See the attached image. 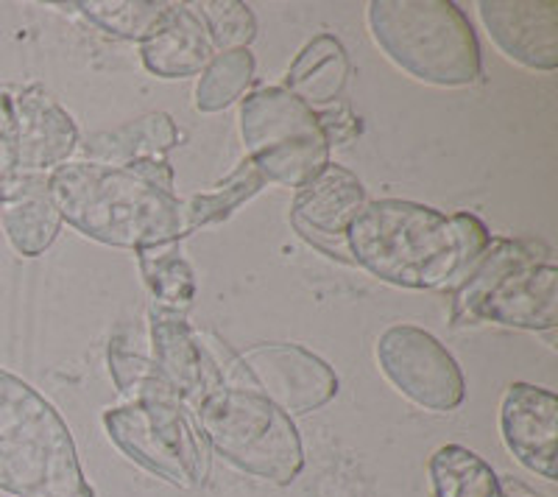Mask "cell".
<instances>
[{
  "mask_svg": "<svg viewBox=\"0 0 558 497\" xmlns=\"http://www.w3.org/2000/svg\"><path fill=\"white\" fill-rule=\"evenodd\" d=\"M0 218L17 255H45L62 230V216L48 193V177H23V187L9 205L0 207Z\"/></svg>",
  "mask_w": 558,
  "mask_h": 497,
  "instance_id": "19",
  "label": "cell"
},
{
  "mask_svg": "<svg viewBox=\"0 0 558 497\" xmlns=\"http://www.w3.org/2000/svg\"><path fill=\"white\" fill-rule=\"evenodd\" d=\"M254 78V53L248 48L221 51L209 59L196 84L193 107L198 112H221L246 93Z\"/></svg>",
  "mask_w": 558,
  "mask_h": 497,
  "instance_id": "23",
  "label": "cell"
},
{
  "mask_svg": "<svg viewBox=\"0 0 558 497\" xmlns=\"http://www.w3.org/2000/svg\"><path fill=\"white\" fill-rule=\"evenodd\" d=\"M109 375L121 395H126L132 402H179L173 389L159 375L151 357L140 355L137 350L114 336L109 341Z\"/></svg>",
  "mask_w": 558,
  "mask_h": 497,
  "instance_id": "25",
  "label": "cell"
},
{
  "mask_svg": "<svg viewBox=\"0 0 558 497\" xmlns=\"http://www.w3.org/2000/svg\"><path fill=\"white\" fill-rule=\"evenodd\" d=\"M73 7L104 34L132 43H143L168 12L162 0H82Z\"/></svg>",
  "mask_w": 558,
  "mask_h": 497,
  "instance_id": "24",
  "label": "cell"
},
{
  "mask_svg": "<svg viewBox=\"0 0 558 497\" xmlns=\"http://www.w3.org/2000/svg\"><path fill=\"white\" fill-rule=\"evenodd\" d=\"M0 492L14 497H96L76 441L53 402L0 366Z\"/></svg>",
  "mask_w": 558,
  "mask_h": 497,
  "instance_id": "3",
  "label": "cell"
},
{
  "mask_svg": "<svg viewBox=\"0 0 558 497\" xmlns=\"http://www.w3.org/2000/svg\"><path fill=\"white\" fill-rule=\"evenodd\" d=\"M134 255H137L143 282L159 302V307L179 313L191 305L196 296V275H193L191 263L182 257L179 241L134 248Z\"/></svg>",
  "mask_w": 558,
  "mask_h": 497,
  "instance_id": "21",
  "label": "cell"
},
{
  "mask_svg": "<svg viewBox=\"0 0 558 497\" xmlns=\"http://www.w3.org/2000/svg\"><path fill=\"white\" fill-rule=\"evenodd\" d=\"M433 497H502L497 472L463 445H445L427 461Z\"/></svg>",
  "mask_w": 558,
  "mask_h": 497,
  "instance_id": "20",
  "label": "cell"
},
{
  "mask_svg": "<svg viewBox=\"0 0 558 497\" xmlns=\"http://www.w3.org/2000/svg\"><path fill=\"white\" fill-rule=\"evenodd\" d=\"M375 355L386 380L418 409L447 414L466 400V380L458 361L422 327H386L377 338Z\"/></svg>",
  "mask_w": 558,
  "mask_h": 497,
  "instance_id": "9",
  "label": "cell"
},
{
  "mask_svg": "<svg viewBox=\"0 0 558 497\" xmlns=\"http://www.w3.org/2000/svg\"><path fill=\"white\" fill-rule=\"evenodd\" d=\"M366 205V187L343 166H327L311 182L296 187L291 223L305 241L322 248L327 257L352 263L347 248V230Z\"/></svg>",
  "mask_w": 558,
  "mask_h": 497,
  "instance_id": "11",
  "label": "cell"
},
{
  "mask_svg": "<svg viewBox=\"0 0 558 497\" xmlns=\"http://www.w3.org/2000/svg\"><path fill=\"white\" fill-rule=\"evenodd\" d=\"M495 322L545 332L558 325V268L542 243L492 238L452 293V325Z\"/></svg>",
  "mask_w": 558,
  "mask_h": 497,
  "instance_id": "4",
  "label": "cell"
},
{
  "mask_svg": "<svg viewBox=\"0 0 558 497\" xmlns=\"http://www.w3.org/2000/svg\"><path fill=\"white\" fill-rule=\"evenodd\" d=\"M368 28L380 51L418 82L470 87L481 78V43L452 0H372Z\"/></svg>",
  "mask_w": 558,
  "mask_h": 497,
  "instance_id": "5",
  "label": "cell"
},
{
  "mask_svg": "<svg viewBox=\"0 0 558 497\" xmlns=\"http://www.w3.org/2000/svg\"><path fill=\"white\" fill-rule=\"evenodd\" d=\"M502 497H506V495H502Z\"/></svg>",
  "mask_w": 558,
  "mask_h": 497,
  "instance_id": "30",
  "label": "cell"
},
{
  "mask_svg": "<svg viewBox=\"0 0 558 497\" xmlns=\"http://www.w3.org/2000/svg\"><path fill=\"white\" fill-rule=\"evenodd\" d=\"M112 445L129 461L182 489H196L207 478V459L179 402H129L104 411Z\"/></svg>",
  "mask_w": 558,
  "mask_h": 497,
  "instance_id": "8",
  "label": "cell"
},
{
  "mask_svg": "<svg viewBox=\"0 0 558 497\" xmlns=\"http://www.w3.org/2000/svg\"><path fill=\"white\" fill-rule=\"evenodd\" d=\"M126 168L146 179V182H151V185H157L159 191L173 193V168L168 160H137L129 162Z\"/></svg>",
  "mask_w": 558,
  "mask_h": 497,
  "instance_id": "29",
  "label": "cell"
},
{
  "mask_svg": "<svg viewBox=\"0 0 558 497\" xmlns=\"http://www.w3.org/2000/svg\"><path fill=\"white\" fill-rule=\"evenodd\" d=\"M48 193L62 221L104 246L143 248L184 238L177 193L159 191L126 166L64 162L48 173Z\"/></svg>",
  "mask_w": 558,
  "mask_h": 497,
  "instance_id": "1",
  "label": "cell"
},
{
  "mask_svg": "<svg viewBox=\"0 0 558 497\" xmlns=\"http://www.w3.org/2000/svg\"><path fill=\"white\" fill-rule=\"evenodd\" d=\"M508 453L539 478H558V397L531 383H511L500 402Z\"/></svg>",
  "mask_w": 558,
  "mask_h": 497,
  "instance_id": "12",
  "label": "cell"
},
{
  "mask_svg": "<svg viewBox=\"0 0 558 497\" xmlns=\"http://www.w3.org/2000/svg\"><path fill=\"white\" fill-rule=\"evenodd\" d=\"M213 51L207 28L191 3H168L166 17L140 43V59L159 78L196 76L216 57Z\"/></svg>",
  "mask_w": 558,
  "mask_h": 497,
  "instance_id": "16",
  "label": "cell"
},
{
  "mask_svg": "<svg viewBox=\"0 0 558 497\" xmlns=\"http://www.w3.org/2000/svg\"><path fill=\"white\" fill-rule=\"evenodd\" d=\"M254 391H260L277 409L311 414L338 395V375L316 352L302 344H254L241 352Z\"/></svg>",
  "mask_w": 558,
  "mask_h": 497,
  "instance_id": "10",
  "label": "cell"
},
{
  "mask_svg": "<svg viewBox=\"0 0 558 497\" xmlns=\"http://www.w3.org/2000/svg\"><path fill=\"white\" fill-rule=\"evenodd\" d=\"M352 263L397 288L430 291L461 282L463 248L452 218L405 198L366 202L347 230Z\"/></svg>",
  "mask_w": 558,
  "mask_h": 497,
  "instance_id": "2",
  "label": "cell"
},
{
  "mask_svg": "<svg viewBox=\"0 0 558 497\" xmlns=\"http://www.w3.org/2000/svg\"><path fill=\"white\" fill-rule=\"evenodd\" d=\"M202 17L204 28L209 34V43L218 51H235V48H248L257 37V20L252 9L241 0H204L193 7Z\"/></svg>",
  "mask_w": 558,
  "mask_h": 497,
  "instance_id": "26",
  "label": "cell"
},
{
  "mask_svg": "<svg viewBox=\"0 0 558 497\" xmlns=\"http://www.w3.org/2000/svg\"><path fill=\"white\" fill-rule=\"evenodd\" d=\"M151 361L157 372L179 397V402H198L209 391L221 389L216 366L209 361L198 332L184 322L182 313L154 307L151 311Z\"/></svg>",
  "mask_w": 558,
  "mask_h": 497,
  "instance_id": "15",
  "label": "cell"
},
{
  "mask_svg": "<svg viewBox=\"0 0 558 497\" xmlns=\"http://www.w3.org/2000/svg\"><path fill=\"white\" fill-rule=\"evenodd\" d=\"M450 218H452V227H456L458 238H461L463 277H466L470 275V268L483 257V252L488 248V243H492V232H488L486 223H483L477 216H472V213H456V216H450Z\"/></svg>",
  "mask_w": 558,
  "mask_h": 497,
  "instance_id": "28",
  "label": "cell"
},
{
  "mask_svg": "<svg viewBox=\"0 0 558 497\" xmlns=\"http://www.w3.org/2000/svg\"><path fill=\"white\" fill-rule=\"evenodd\" d=\"M204 439L238 470L288 486L305 470V445L282 409L252 389L209 391L196 405Z\"/></svg>",
  "mask_w": 558,
  "mask_h": 497,
  "instance_id": "6",
  "label": "cell"
},
{
  "mask_svg": "<svg viewBox=\"0 0 558 497\" xmlns=\"http://www.w3.org/2000/svg\"><path fill=\"white\" fill-rule=\"evenodd\" d=\"M182 134L168 112H148L109 132L93 134L84 143L89 162L101 166H129L137 160H166V154L179 146Z\"/></svg>",
  "mask_w": 558,
  "mask_h": 497,
  "instance_id": "17",
  "label": "cell"
},
{
  "mask_svg": "<svg viewBox=\"0 0 558 497\" xmlns=\"http://www.w3.org/2000/svg\"><path fill=\"white\" fill-rule=\"evenodd\" d=\"M483 26L508 59L527 71L553 73L558 68L556 0H481Z\"/></svg>",
  "mask_w": 558,
  "mask_h": 497,
  "instance_id": "13",
  "label": "cell"
},
{
  "mask_svg": "<svg viewBox=\"0 0 558 497\" xmlns=\"http://www.w3.org/2000/svg\"><path fill=\"white\" fill-rule=\"evenodd\" d=\"M241 137L266 182L302 187L330 166V141L318 116L286 87L254 89L241 104Z\"/></svg>",
  "mask_w": 558,
  "mask_h": 497,
  "instance_id": "7",
  "label": "cell"
},
{
  "mask_svg": "<svg viewBox=\"0 0 558 497\" xmlns=\"http://www.w3.org/2000/svg\"><path fill=\"white\" fill-rule=\"evenodd\" d=\"M12 104L17 118L20 177H48L78 148L76 121L43 87L20 89Z\"/></svg>",
  "mask_w": 558,
  "mask_h": 497,
  "instance_id": "14",
  "label": "cell"
},
{
  "mask_svg": "<svg viewBox=\"0 0 558 497\" xmlns=\"http://www.w3.org/2000/svg\"><path fill=\"white\" fill-rule=\"evenodd\" d=\"M349 53L343 43L332 34H318L296 53L288 68L286 89L307 107L332 104L343 96L349 82Z\"/></svg>",
  "mask_w": 558,
  "mask_h": 497,
  "instance_id": "18",
  "label": "cell"
},
{
  "mask_svg": "<svg viewBox=\"0 0 558 497\" xmlns=\"http://www.w3.org/2000/svg\"><path fill=\"white\" fill-rule=\"evenodd\" d=\"M263 185H266L263 173L254 168L252 160H243L223 182H218L209 191H202L193 198H187V202H182L184 235L202 230L207 223L227 221L243 202L257 196L263 191Z\"/></svg>",
  "mask_w": 558,
  "mask_h": 497,
  "instance_id": "22",
  "label": "cell"
},
{
  "mask_svg": "<svg viewBox=\"0 0 558 497\" xmlns=\"http://www.w3.org/2000/svg\"><path fill=\"white\" fill-rule=\"evenodd\" d=\"M23 187L17 160V118L7 89H0V207L9 205Z\"/></svg>",
  "mask_w": 558,
  "mask_h": 497,
  "instance_id": "27",
  "label": "cell"
}]
</instances>
